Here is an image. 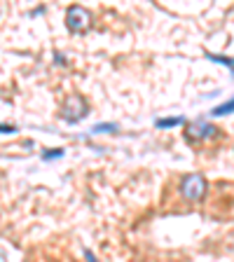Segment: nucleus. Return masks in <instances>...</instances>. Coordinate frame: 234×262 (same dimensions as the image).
<instances>
[{"label":"nucleus","instance_id":"f257e3e1","mask_svg":"<svg viewBox=\"0 0 234 262\" xmlns=\"http://www.w3.org/2000/svg\"><path fill=\"white\" fill-rule=\"evenodd\" d=\"M180 194L190 199V202H199L206 194V178L202 173H190L180 183Z\"/></svg>","mask_w":234,"mask_h":262},{"label":"nucleus","instance_id":"f03ea898","mask_svg":"<svg viewBox=\"0 0 234 262\" xmlns=\"http://www.w3.org/2000/svg\"><path fill=\"white\" fill-rule=\"evenodd\" d=\"M66 26L71 28L73 33L87 31V28L92 26V14H89V10H84V7H80V5L68 7V12H66Z\"/></svg>","mask_w":234,"mask_h":262},{"label":"nucleus","instance_id":"7ed1b4c3","mask_svg":"<svg viewBox=\"0 0 234 262\" xmlns=\"http://www.w3.org/2000/svg\"><path fill=\"white\" fill-rule=\"evenodd\" d=\"M84 115H87V103H84V98L77 96V94L66 98L63 108H61V117H63L66 122H80Z\"/></svg>","mask_w":234,"mask_h":262},{"label":"nucleus","instance_id":"20e7f679","mask_svg":"<svg viewBox=\"0 0 234 262\" xmlns=\"http://www.w3.org/2000/svg\"><path fill=\"white\" fill-rule=\"evenodd\" d=\"M187 134H190L192 138H208V136H216L218 129H216L213 124H208V122L199 120V122H192L190 129H187Z\"/></svg>","mask_w":234,"mask_h":262},{"label":"nucleus","instance_id":"39448f33","mask_svg":"<svg viewBox=\"0 0 234 262\" xmlns=\"http://www.w3.org/2000/svg\"><path fill=\"white\" fill-rule=\"evenodd\" d=\"M183 117H169V120H157L155 124L159 126V129H171V126H178V124H183Z\"/></svg>","mask_w":234,"mask_h":262},{"label":"nucleus","instance_id":"423d86ee","mask_svg":"<svg viewBox=\"0 0 234 262\" xmlns=\"http://www.w3.org/2000/svg\"><path fill=\"white\" fill-rule=\"evenodd\" d=\"M208 59H211V61H216V63H223V66H227L229 71L234 73V59H229V56H220V54H208Z\"/></svg>","mask_w":234,"mask_h":262},{"label":"nucleus","instance_id":"0eeeda50","mask_svg":"<svg viewBox=\"0 0 234 262\" xmlns=\"http://www.w3.org/2000/svg\"><path fill=\"white\" fill-rule=\"evenodd\" d=\"M229 113H234V98L232 101H227V103H223V105H218V108H213V113L211 115H229Z\"/></svg>","mask_w":234,"mask_h":262},{"label":"nucleus","instance_id":"6e6552de","mask_svg":"<svg viewBox=\"0 0 234 262\" xmlns=\"http://www.w3.org/2000/svg\"><path fill=\"white\" fill-rule=\"evenodd\" d=\"M63 155V150H59V147H54V150H45L42 152V159H56Z\"/></svg>","mask_w":234,"mask_h":262},{"label":"nucleus","instance_id":"1a4fd4ad","mask_svg":"<svg viewBox=\"0 0 234 262\" xmlns=\"http://www.w3.org/2000/svg\"><path fill=\"white\" fill-rule=\"evenodd\" d=\"M115 129H117V124H96V126H94V134H101V131H115Z\"/></svg>","mask_w":234,"mask_h":262},{"label":"nucleus","instance_id":"9d476101","mask_svg":"<svg viewBox=\"0 0 234 262\" xmlns=\"http://www.w3.org/2000/svg\"><path fill=\"white\" fill-rule=\"evenodd\" d=\"M12 131H16V126H12V124H0V134H12Z\"/></svg>","mask_w":234,"mask_h":262},{"label":"nucleus","instance_id":"9b49d317","mask_svg":"<svg viewBox=\"0 0 234 262\" xmlns=\"http://www.w3.org/2000/svg\"><path fill=\"white\" fill-rule=\"evenodd\" d=\"M84 255H87V260H89V262H96V257L92 255V251H84Z\"/></svg>","mask_w":234,"mask_h":262}]
</instances>
